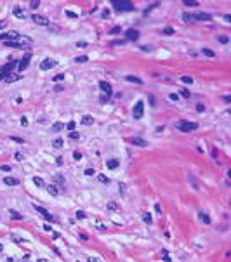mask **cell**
Returning <instances> with one entry per match:
<instances>
[{
	"mask_svg": "<svg viewBox=\"0 0 231 262\" xmlns=\"http://www.w3.org/2000/svg\"><path fill=\"white\" fill-rule=\"evenodd\" d=\"M5 45H10V47H16V49H30L33 45V42H31L30 37H18L12 42H7Z\"/></svg>",
	"mask_w": 231,
	"mask_h": 262,
	"instance_id": "cell-1",
	"label": "cell"
},
{
	"mask_svg": "<svg viewBox=\"0 0 231 262\" xmlns=\"http://www.w3.org/2000/svg\"><path fill=\"white\" fill-rule=\"evenodd\" d=\"M174 125H175V128H179V130H183V132H191V130H196V128H198V123H195V122H186V120H179V122H175Z\"/></svg>",
	"mask_w": 231,
	"mask_h": 262,
	"instance_id": "cell-2",
	"label": "cell"
},
{
	"mask_svg": "<svg viewBox=\"0 0 231 262\" xmlns=\"http://www.w3.org/2000/svg\"><path fill=\"white\" fill-rule=\"evenodd\" d=\"M113 7L116 10H122V12H132L134 4H130V2H113Z\"/></svg>",
	"mask_w": 231,
	"mask_h": 262,
	"instance_id": "cell-3",
	"label": "cell"
},
{
	"mask_svg": "<svg viewBox=\"0 0 231 262\" xmlns=\"http://www.w3.org/2000/svg\"><path fill=\"white\" fill-rule=\"evenodd\" d=\"M132 115H134V118H135V120L143 118V115H144V103H143V101H137V103H135V106H134V111H132Z\"/></svg>",
	"mask_w": 231,
	"mask_h": 262,
	"instance_id": "cell-4",
	"label": "cell"
},
{
	"mask_svg": "<svg viewBox=\"0 0 231 262\" xmlns=\"http://www.w3.org/2000/svg\"><path fill=\"white\" fill-rule=\"evenodd\" d=\"M18 63L16 61H12V63H9V64H5V66H2L0 68V80L2 78H5V77H9L10 73H12V69H14V66H16Z\"/></svg>",
	"mask_w": 231,
	"mask_h": 262,
	"instance_id": "cell-5",
	"label": "cell"
},
{
	"mask_svg": "<svg viewBox=\"0 0 231 262\" xmlns=\"http://www.w3.org/2000/svg\"><path fill=\"white\" fill-rule=\"evenodd\" d=\"M18 37H19V35H18L16 31H5V33H2V35H0V40H2L4 43H7V42H12V40H16Z\"/></svg>",
	"mask_w": 231,
	"mask_h": 262,
	"instance_id": "cell-6",
	"label": "cell"
},
{
	"mask_svg": "<svg viewBox=\"0 0 231 262\" xmlns=\"http://www.w3.org/2000/svg\"><path fill=\"white\" fill-rule=\"evenodd\" d=\"M31 19L35 24H38V26H49V19L45 16H38V14H33L31 16Z\"/></svg>",
	"mask_w": 231,
	"mask_h": 262,
	"instance_id": "cell-7",
	"label": "cell"
},
{
	"mask_svg": "<svg viewBox=\"0 0 231 262\" xmlns=\"http://www.w3.org/2000/svg\"><path fill=\"white\" fill-rule=\"evenodd\" d=\"M35 210H37V212H40V214L44 215V219H45V221H49V222H56V221H54V217L49 214V212L44 208V207H38V205H35Z\"/></svg>",
	"mask_w": 231,
	"mask_h": 262,
	"instance_id": "cell-8",
	"label": "cell"
},
{
	"mask_svg": "<svg viewBox=\"0 0 231 262\" xmlns=\"http://www.w3.org/2000/svg\"><path fill=\"white\" fill-rule=\"evenodd\" d=\"M54 66H56V61H54V59H50V57L44 59V61H42V64H40V68L44 69V71H47V69L54 68Z\"/></svg>",
	"mask_w": 231,
	"mask_h": 262,
	"instance_id": "cell-9",
	"label": "cell"
},
{
	"mask_svg": "<svg viewBox=\"0 0 231 262\" xmlns=\"http://www.w3.org/2000/svg\"><path fill=\"white\" fill-rule=\"evenodd\" d=\"M30 59H31V54H24V57L21 59L19 63H18V66H19V71H23V69H26L28 68V64H30Z\"/></svg>",
	"mask_w": 231,
	"mask_h": 262,
	"instance_id": "cell-10",
	"label": "cell"
},
{
	"mask_svg": "<svg viewBox=\"0 0 231 262\" xmlns=\"http://www.w3.org/2000/svg\"><path fill=\"white\" fill-rule=\"evenodd\" d=\"M99 89H101V90L106 94V97L111 96V92H113V90H111V85H110L108 82H104V80H101V82H99Z\"/></svg>",
	"mask_w": 231,
	"mask_h": 262,
	"instance_id": "cell-11",
	"label": "cell"
},
{
	"mask_svg": "<svg viewBox=\"0 0 231 262\" xmlns=\"http://www.w3.org/2000/svg\"><path fill=\"white\" fill-rule=\"evenodd\" d=\"M130 144L139 146V148H146V146H148V141H146V139H141V137H132V139H130Z\"/></svg>",
	"mask_w": 231,
	"mask_h": 262,
	"instance_id": "cell-12",
	"label": "cell"
},
{
	"mask_svg": "<svg viewBox=\"0 0 231 262\" xmlns=\"http://www.w3.org/2000/svg\"><path fill=\"white\" fill-rule=\"evenodd\" d=\"M125 38H127V40H137V38H139V31H137V30H134V28L127 30Z\"/></svg>",
	"mask_w": 231,
	"mask_h": 262,
	"instance_id": "cell-13",
	"label": "cell"
},
{
	"mask_svg": "<svg viewBox=\"0 0 231 262\" xmlns=\"http://www.w3.org/2000/svg\"><path fill=\"white\" fill-rule=\"evenodd\" d=\"M195 21H212V16L210 14H207V12H198L196 16H193Z\"/></svg>",
	"mask_w": 231,
	"mask_h": 262,
	"instance_id": "cell-14",
	"label": "cell"
},
{
	"mask_svg": "<svg viewBox=\"0 0 231 262\" xmlns=\"http://www.w3.org/2000/svg\"><path fill=\"white\" fill-rule=\"evenodd\" d=\"M4 184H7V186H18V184H19V179H16V177H5V179H4Z\"/></svg>",
	"mask_w": 231,
	"mask_h": 262,
	"instance_id": "cell-15",
	"label": "cell"
},
{
	"mask_svg": "<svg viewBox=\"0 0 231 262\" xmlns=\"http://www.w3.org/2000/svg\"><path fill=\"white\" fill-rule=\"evenodd\" d=\"M125 80H127V82H130V83H137V85H141V83H143V80H141L139 77H134V75H127Z\"/></svg>",
	"mask_w": 231,
	"mask_h": 262,
	"instance_id": "cell-16",
	"label": "cell"
},
{
	"mask_svg": "<svg viewBox=\"0 0 231 262\" xmlns=\"http://www.w3.org/2000/svg\"><path fill=\"white\" fill-rule=\"evenodd\" d=\"M198 219H200L203 224H210V217L207 214H203V212H198Z\"/></svg>",
	"mask_w": 231,
	"mask_h": 262,
	"instance_id": "cell-17",
	"label": "cell"
},
{
	"mask_svg": "<svg viewBox=\"0 0 231 262\" xmlns=\"http://www.w3.org/2000/svg\"><path fill=\"white\" fill-rule=\"evenodd\" d=\"M82 123H84V125H92V123H94V118L90 117V115H85V117L82 118Z\"/></svg>",
	"mask_w": 231,
	"mask_h": 262,
	"instance_id": "cell-18",
	"label": "cell"
},
{
	"mask_svg": "<svg viewBox=\"0 0 231 262\" xmlns=\"http://www.w3.org/2000/svg\"><path fill=\"white\" fill-rule=\"evenodd\" d=\"M33 182L37 187H45V182H44V179L42 177H33Z\"/></svg>",
	"mask_w": 231,
	"mask_h": 262,
	"instance_id": "cell-19",
	"label": "cell"
},
{
	"mask_svg": "<svg viewBox=\"0 0 231 262\" xmlns=\"http://www.w3.org/2000/svg\"><path fill=\"white\" fill-rule=\"evenodd\" d=\"M47 191H49V193H50V194H52V196H58V194H59L58 187H56V186H54V184H49V186H47Z\"/></svg>",
	"mask_w": 231,
	"mask_h": 262,
	"instance_id": "cell-20",
	"label": "cell"
},
{
	"mask_svg": "<svg viewBox=\"0 0 231 262\" xmlns=\"http://www.w3.org/2000/svg\"><path fill=\"white\" fill-rule=\"evenodd\" d=\"M9 215L12 217V219H16V221H21V219H23V215H21L19 212H16V210H12V208L9 210Z\"/></svg>",
	"mask_w": 231,
	"mask_h": 262,
	"instance_id": "cell-21",
	"label": "cell"
},
{
	"mask_svg": "<svg viewBox=\"0 0 231 262\" xmlns=\"http://www.w3.org/2000/svg\"><path fill=\"white\" fill-rule=\"evenodd\" d=\"M106 165H108V168L115 170V168H116L118 165H120V163H118V160H108V163H106Z\"/></svg>",
	"mask_w": 231,
	"mask_h": 262,
	"instance_id": "cell-22",
	"label": "cell"
},
{
	"mask_svg": "<svg viewBox=\"0 0 231 262\" xmlns=\"http://www.w3.org/2000/svg\"><path fill=\"white\" fill-rule=\"evenodd\" d=\"M63 144H64V141H63L61 137H58V139H54V142H52V146H54L56 149H59V148H63Z\"/></svg>",
	"mask_w": 231,
	"mask_h": 262,
	"instance_id": "cell-23",
	"label": "cell"
},
{
	"mask_svg": "<svg viewBox=\"0 0 231 262\" xmlns=\"http://www.w3.org/2000/svg\"><path fill=\"white\" fill-rule=\"evenodd\" d=\"M14 16H16V18H19V19H23V18H24V14H23L21 7H18V5L14 7Z\"/></svg>",
	"mask_w": 231,
	"mask_h": 262,
	"instance_id": "cell-24",
	"label": "cell"
},
{
	"mask_svg": "<svg viewBox=\"0 0 231 262\" xmlns=\"http://www.w3.org/2000/svg\"><path fill=\"white\" fill-rule=\"evenodd\" d=\"M16 80H19V75H12V73H10L9 77H5V82H7V83H10V82H16Z\"/></svg>",
	"mask_w": 231,
	"mask_h": 262,
	"instance_id": "cell-25",
	"label": "cell"
},
{
	"mask_svg": "<svg viewBox=\"0 0 231 262\" xmlns=\"http://www.w3.org/2000/svg\"><path fill=\"white\" fill-rule=\"evenodd\" d=\"M63 128H64V123H61V122H58V123L52 125V130H54V132H59V130H63Z\"/></svg>",
	"mask_w": 231,
	"mask_h": 262,
	"instance_id": "cell-26",
	"label": "cell"
},
{
	"mask_svg": "<svg viewBox=\"0 0 231 262\" xmlns=\"http://www.w3.org/2000/svg\"><path fill=\"white\" fill-rule=\"evenodd\" d=\"M202 52L205 54V56H207V57H215V52H214L212 49H203Z\"/></svg>",
	"mask_w": 231,
	"mask_h": 262,
	"instance_id": "cell-27",
	"label": "cell"
},
{
	"mask_svg": "<svg viewBox=\"0 0 231 262\" xmlns=\"http://www.w3.org/2000/svg\"><path fill=\"white\" fill-rule=\"evenodd\" d=\"M183 19H184V23H189V24H191V23H195V18H193L191 14H184Z\"/></svg>",
	"mask_w": 231,
	"mask_h": 262,
	"instance_id": "cell-28",
	"label": "cell"
},
{
	"mask_svg": "<svg viewBox=\"0 0 231 262\" xmlns=\"http://www.w3.org/2000/svg\"><path fill=\"white\" fill-rule=\"evenodd\" d=\"M143 221H144L146 224H151V222H153V221H151V214L144 212V214H143Z\"/></svg>",
	"mask_w": 231,
	"mask_h": 262,
	"instance_id": "cell-29",
	"label": "cell"
},
{
	"mask_svg": "<svg viewBox=\"0 0 231 262\" xmlns=\"http://www.w3.org/2000/svg\"><path fill=\"white\" fill-rule=\"evenodd\" d=\"M97 179H99V182H101V184H108V182H110V179H108L106 175H103V174L97 175Z\"/></svg>",
	"mask_w": 231,
	"mask_h": 262,
	"instance_id": "cell-30",
	"label": "cell"
},
{
	"mask_svg": "<svg viewBox=\"0 0 231 262\" xmlns=\"http://www.w3.org/2000/svg\"><path fill=\"white\" fill-rule=\"evenodd\" d=\"M179 94H181V96H183L184 99H189V97H191L189 90H186V89H181V90H179Z\"/></svg>",
	"mask_w": 231,
	"mask_h": 262,
	"instance_id": "cell-31",
	"label": "cell"
},
{
	"mask_svg": "<svg viewBox=\"0 0 231 262\" xmlns=\"http://www.w3.org/2000/svg\"><path fill=\"white\" fill-rule=\"evenodd\" d=\"M184 5H186V7H196V5H198V2H193V0H184Z\"/></svg>",
	"mask_w": 231,
	"mask_h": 262,
	"instance_id": "cell-32",
	"label": "cell"
},
{
	"mask_svg": "<svg viewBox=\"0 0 231 262\" xmlns=\"http://www.w3.org/2000/svg\"><path fill=\"white\" fill-rule=\"evenodd\" d=\"M217 40H219L221 43H228V42H229V37H228V35H221V37H217Z\"/></svg>",
	"mask_w": 231,
	"mask_h": 262,
	"instance_id": "cell-33",
	"label": "cell"
},
{
	"mask_svg": "<svg viewBox=\"0 0 231 262\" xmlns=\"http://www.w3.org/2000/svg\"><path fill=\"white\" fill-rule=\"evenodd\" d=\"M38 5H40L38 0H33V2H30V9H38Z\"/></svg>",
	"mask_w": 231,
	"mask_h": 262,
	"instance_id": "cell-34",
	"label": "cell"
},
{
	"mask_svg": "<svg viewBox=\"0 0 231 262\" xmlns=\"http://www.w3.org/2000/svg\"><path fill=\"white\" fill-rule=\"evenodd\" d=\"M181 82L183 83H193V78L191 77H181Z\"/></svg>",
	"mask_w": 231,
	"mask_h": 262,
	"instance_id": "cell-35",
	"label": "cell"
},
{
	"mask_svg": "<svg viewBox=\"0 0 231 262\" xmlns=\"http://www.w3.org/2000/svg\"><path fill=\"white\" fill-rule=\"evenodd\" d=\"M68 130H70V132H73V130H75V127H77V123H75V122H68Z\"/></svg>",
	"mask_w": 231,
	"mask_h": 262,
	"instance_id": "cell-36",
	"label": "cell"
},
{
	"mask_svg": "<svg viewBox=\"0 0 231 262\" xmlns=\"http://www.w3.org/2000/svg\"><path fill=\"white\" fill-rule=\"evenodd\" d=\"M108 208H110V210H118V205H116L115 201H110V203H108Z\"/></svg>",
	"mask_w": 231,
	"mask_h": 262,
	"instance_id": "cell-37",
	"label": "cell"
},
{
	"mask_svg": "<svg viewBox=\"0 0 231 262\" xmlns=\"http://www.w3.org/2000/svg\"><path fill=\"white\" fill-rule=\"evenodd\" d=\"M52 80H54V82H61V80H64V73H59V75H56Z\"/></svg>",
	"mask_w": 231,
	"mask_h": 262,
	"instance_id": "cell-38",
	"label": "cell"
},
{
	"mask_svg": "<svg viewBox=\"0 0 231 262\" xmlns=\"http://www.w3.org/2000/svg\"><path fill=\"white\" fill-rule=\"evenodd\" d=\"M84 174L90 177V175H96V170H94V168H85V172H84Z\"/></svg>",
	"mask_w": 231,
	"mask_h": 262,
	"instance_id": "cell-39",
	"label": "cell"
},
{
	"mask_svg": "<svg viewBox=\"0 0 231 262\" xmlns=\"http://www.w3.org/2000/svg\"><path fill=\"white\" fill-rule=\"evenodd\" d=\"M120 31H122V28H120V26H115V28L110 30V33H111V35H116V33H120Z\"/></svg>",
	"mask_w": 231,
	"mask_h": 262,
	"instance_id": "cell-40",
	"label": "cell"
},
{
	"mask_svg": "<svg viewBox=\"0 0 231 262\" xmlns=\"http://www.w3.org/2000/svg\"><path fill=\"white\" fill-rule=\"evenodd\" d=\"M78 137H80V134H78V132H75V130H73V132H70V139H78Z\"/></svg>",
	"mask_w": 231,
	"mask_h": 262,
	"instance_id": "cell-41",
	"label": "cell"
},
{
	"mask_svg": "<svg viewBox=\"0 0 231 262\" xmlns=\"http://www.w3.org/2000/svg\"><path fill=\"white\" fill-rule=\"evenodd\" d=\"M155 212H156V214H158V215H162V207H160V205H158V203L155 205Z\"/></svg>",
	"mask_w": 231,
	"mask_h": 262,
	"instance_id": "cell-42",
	"label": "cell"
},
{
	"mask_svg": "<svg viewBox=\"0 0 231 262\" xmlns=\"http://www.w3.org/2000/svg\"><path fill=\"white\" fill-rule=\"evenodd\" d=\"M75 61H77V63H85V61H87V56H80V57H77Z\"/></svg>",
	"mask_w": 231,
	"mask_h": 262,
	"instance_id": "cell-43",
	"label": "cell"
},
{
	"mask_svg": "<svg viewBox=\"0 0 231 262\" xmlns=\"http://www.w3.org/2000/svg\"><path fill=\"white\" fill-rule=\"evenodd\" d=\"M56 182H58L59 186H63V184H64V181H63V177H61V175H58V177H56Z\"/></svg>",
	"mask_w": 231,
	"mask_h": 262,
	"instance_id": "cell-44",
	"label": "cell"
},
{
	"mask_svg": "<svg viewBox=\"0 0 231 262\" xmlns=\"http://www.w3.org/2000/svg\"><path fill=\"white\" fill-rule=\"evenodd\" d=\"M164 33H165V35H172V33H174V28H165Z\"/></svg>",
	"mask_w": 231,
	"mask_h": 262,
	"instance_id": "cell-45",
	"label": "cell"
},
{
	"mask_svg": "<svg viewBox=\"0 0 231 262\" xmlns=\"http://www.w3.org/2000/svg\"><path fill=\"white\" fill-rule=\"evenodd\" d=\"M73 158H75V160H82V153L75 151V153H73Z\"/></svg>",
	"mask_w": 231,
	"mask_h": 262,
	"instance_id": "cell-46",
	"label": "cell"
},
{
	"mask_svg": "<svg viewBox=\"0 0 231 262\" xmlns=\"http://www.w3.org/2000/svg\"><path fill=\"white\" fill-rule=\"evenodd\" d=\"M66 16L68 18H77V14H75L73 10H66Z\"/></svg>",
	"mask_w": 231,
	"mask_h": 262,
	"instance_id": "cell-47",
	"label": "cell"
},
{
	"mask_svg": "<svg viewBox=\"0 0 231 262\" xmlns=\"http://www.w3.org/2000/svg\"><path fill=\"white\" fill-rule=\"evenodd\" d=\"M125 42H127V40H115V42H113V45H124Z\"/></svg>",
	"mask_w": 231,
	"mask_h": 262,
	"instance_id": "cell-48",
	"label": "cell"
},
{
	"mask_svg": "<svg viewBox=\"0 0 231 262\" xmlns=\"http://www.w3.org/2000/svg\"><path fill=\"white\" fill-rule=\"evenodd\" d=\"M0 168H2L4 172H10V165H2Z\"/></svg>",
	"mask_w": 231,
	"mask_h": 262,
	"instance_id": "cell-49",
	"label": "cell"
},
{
	"mask_svg": "<svg viewBox=\"0 0 231 262\" xmlns=\"http://www.w3.org/2000/svg\"><path fill=\"white\" fill-rule=\"evenodd\" d=\"M97 229H101V231H106V226L101 222H97Z\"/></svg>",
	"mask_w": 231,
	"mask_h": 262,
	"instance_id": "cell-50",
	"label": "cell"
},
{
	"mask_svg": "<svg viewBox=\"0 0 231 262\" xmlns=\"http://www.w3.org/2000/svg\"><path fill=\"white\" fill-rule=\"evenodd\" d=\"M77 47H80V49L87 47V42H78V43H77Z\"/></svg>",
	"mask_w": 231,
	"mask_h": 262,
	"instance_id": "cell-51",
	"label": "cell"
},
{
	"mask_svg": "<svg viewBox=\"0 0 231 262\" xmlns=\"http://www.w3.org/2000/svg\"><path fill=\"white\" fill-rule=\"evenodd\" d=\"M21 125H28V118H26V117L21 118Z\"/></svg>",
	"mask_w": 231,
	"mask_h": 262,
	"instance_id": "cell-52",
	"label": "cell"
},
{
	"mask_svg": "<svg viewBox=\"0 0 231 262\" xmlns=\"http://www.w3.org/2000/svg\"><path fill=\"white\" fill-rule=\"evenodd\" d=\"M84 217H85L84 212H77V219H84Z\"/></svg>",
	"mask_w": 231,
	"mask_h": 262,
	"instance_id": "cell-53",
	"label": "cell"
},
{
	"mask_svg": "<svg viewBox=\"0 0 231 262\" xmlns=\"http://www.w3.org/2000/svg\"><path fill=\"white\" fill-rule=\"evenodd\" d=\"M108 16H110V10L104 9V10H103V18H108Z\"/></svg>",
	"mask_w": 231,
	"mask_h": 262,
	"instance_id": "cell-54",
	"label": "cell"
},
{
	"mask_svg": "<svg viewBox=\"0 0 231 262\" xmlns=\"http://www.w3.org/2000/svg\"><path fill=\"white\" fill-rule=\"evenodd\" d=\"M196 109H198V111H203L205 106H203V104H196Z\"/></svg>",
	"mask_w": 231,
	"mask_h": 262,
	"instance_id": "cell-55",
	"label": "cell"
},
{
	"mask_svg": "<svg viewBox=\"0 0 231 262\" xmlns=\"http://www.w3.org/2000/svg\"><path fill=\"white\" fill-rule=\"evenodd\" d=\"M16 160H19V162H21V160H23V153H16Z\"/></svg>",
	"mask_w": 231,
	"mask_h": 262,
	"instance_id": "cell-56",
	"label": "cell"
},
{
	"mask_svg": "<svg viewBox=\"0 0 231 262\" xmlns=\"http://www.w3.org/2000/svg\"><path fill=\"white\" fill-rule=\"evenodd\" d=\"M10 139H12V141H16V142H23V139H21V137H10Z\"/></svg>",
	"mask_w": 231,
	"mask_h": 262,
	"instance_id": "cell-57",
	"label": "cell"
},
{
	"mask_svg": "<svg viewBox=\"0 0 231 262\" xmlns=\"http://www.w3.org/2000/svg\"><path fill=\"white\" fill-rule=\"evenodd\" d=\"M120 191H122V194H125V184H120Z\"/></svg>",
	"mask_w": 231,
	"mask_h": 262,
	"instance_id": "cell-58",
	"label": "cell"
},
{
	"mask_svg": "<svg viewBox=\"0 0 231 262\" xmlns=\"http://www.w3.org/2000/svg\"><path fill=\"white\" fill-rule=\"evenodd\" d=\"M170 101H177V96H175V94H170Z\"/></svg>",
	"mask_w": 231,
	"mask_h": 262,
	"instance_id": "cell-59",
	"label": "cell"
},
{
	"mask_svg": "<svg viewBox=\"0 0 231 262\" xmlns=\"http://www.w3.org/2000/svg\"><path fill=\"white\" fill-rule=\"evenodd\" d=\"M5 24H7V23H5V21H0V30L4 28V26H5Z\"/></svg>",
	"mask_w": 231,
	"mask_h": 262,
	"instance_id": "cell-60",
	"label": "cell"
},
{
	"mask_svg": "<svg viewBox=\"0 0 231 262\" xmlns=\"http://www.w3.org/2000/svg\"><path fill=\"white\" fill-rule=\"evenodd\" d=\"M89 262H103V260H99V259H90Z\"/></svg>",
	"mask_w": 231,
	"mask_h": 262,
	"instance_id": "cell-61",
	"label": "cell"
},
{
	"mask_svg": "<svg viewBox=\"0 0 231 262\" xmlns=\"http://www.w3.org/2000/svg\"><path fill=\"white\" fill-rule=\"evenodd\" d=\"M37 262H47V260H45V259H40V260H37Z\"/></svg>",
	"mask_w": 231,
	"mask_h": 262,
	"instance_id": "cell-62",
	"label": "cell"
},
{
	"mask_svg": "<svg viewBox=\"0 0 231 262\" xmlns=\"http://www.w3.org/2000/svg\"><path fill=\"white\" fill-rule=\"evenodd\" d=\"M7 262H12V259H9V260H7Z\"/></svg>",
	"mask_w": 231,
	"mask_h": 262,
	"instance_id": "cell-63",
	"label": "cell"
},
{
	"mask_svg": "<svg viewBox=\"0 0 231 262\" xmlns=\"http://www.w3.org/2000/svg\"><path fill=\"white\" fill-rule=\"evenodd\" d=\"M0 252H2V245H0Z\"/></svg>",
	"mask_w": 231,
	"mask_h": 262,
	"instance_id": "cell-64",
	"label": "cell"
}]
</instances>
